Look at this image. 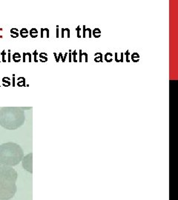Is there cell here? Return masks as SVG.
Returning <instances> with one entry per match:
<instances>
[{
	"mask_svg": "<svg viewBox=\"0 0 178 200\" xmlns=\"http://www.w3.org/2000/svg\"><path fill=\"white\" fill-rule=\"evenodd\" d=\"M18 173L12 167L0 166V200L12 199L17 191Z\"/></svg>",
	"mask_w": 178,
	"mask_h": 200,
	"instance_id": "cell-1",
	"label": "cell"
},
{
	"mask_svg": "<svg viewBox=\"0 0 178 200\" xmlns=\"http://www.w3.org/2000/svg\"><path fill=\"white\" fill-rule=\"evenodd\" d=\"M25 120V112L21 108L6 107L0 110V125L7 130L19 128Z\"/></svg>",
	"mask_w": 178,
	"mask_h": 200,
	"instance_id": "cell-2",
	"label": "cell"
},
{
	"mask_svg": "<svg viewBox=\"0 0 178 200\" xmlns=\"http://www.w3.org/2000/svg\"><path fill=\"white\" fill-rule=\"evenodd\" d=\"M24 157L22 148L14 142H7L0 145V162L3 165L16 166Z\"/></svg>",
	"mask_w": 178,
	"mask_h": 200,
	"instance_id": "cell-3",
	"label": "cell"
},
{
	"mask_svg": "<svg viewBox=\"0 0 178 200\" xmlns=\"http://www.w3.org/2000/svg\"><path fill=\"white\" fill-rule=\"evenodd\" d=\"M33 153H31L27 156H24L22 159V167L31 173H33L32 169V161H33Z\"/></svg>",
	"mask_w": 178,
	"mask_h": 200,
	"instance_id": "cell-4",
	"label": "cell"
},
{
	"mask_svg": "<svg viewBox=\"0 0 178 200\" xmlns=\"http://www.w3.org/2000/svg\"><path fill=\"white\" fill-rule=\"evenodd\" d=\"M131 59L133 62L136 63V62H138L140 59V56L139 55L138 53L137 52H134L131 55Z\"/></svg>",
	"mask_w": 178,
	"mask_h": 200,
	"instance_id": "cell-5",
	"label": "cell"
},
{
	"mask_svg": "<svg viewBox=\"0 0 178 200\" xmlns=\"http://www.w3.org/2000/svg\"><path fill=\"white\" fill-rule=\"evenodd\" d=\"M85 57V62H88V53L85 52H82V50H80V53H79V62H82V57Z\"/></svg>",
	"mask_w": 178,
	"mask_h": 200,
	"instance_id": "cell-6",
	"label": "cell"
},
{
	"mask_svg": "<svg viewBox=\"0 0 178 200\" xmlns=\"http://www.w3.org/2000/svg\"><path fill=\"white\" fill-rule=\"evenodd\" d=\"M94 62H103V56L100 52H97L94 54Z\"/></svg>",
	"mask_w": 178,
	"mask_h": 200,
	"instance_id": "cell-7",
	"label": "cell"
},
{
	"mask_svg": "<svg viewBox=\"0 0 178 200\" xmlns=\"http://www.w3.org/2000/svg\"><path fill=\"white\" fill-rule=\"evenodd\" d=\"M104 59L107 62H111L113 61V54L110 52H108L104 56Z\"/></svg>",
	"mask_w": 178,
	"mask_h": 200,
	"instance_id": "cell-8",
	"label": "cell"
},
{
	"mask_svg": "<svg viewBox=\"0 0 178 200\" xmlns=\"http://www.w3.org/2000/svg\"><path fill=\"white\" fill-rule=\"evenodd\" d=\"M91 35L95 38H99L101 36V31L99 28H94L91 32Z\"/></svg>",
	"mask_w": 178,
	"mask_h": 200,
	"instance_id": "cell-9",
	"label": "cell"
},
{
	"mask_svg": "<svg viewBox=\"0 0 178 200\" xmlns=\"http://www.w3.org/2000/svg\"><path fill=\"white\" fill-rule=\"evenodd\" d=\"M114 56H115V58H114V59H115V61H116V62H123L124 61V59H123L124 53H123V52L120 53V59L118 58V53H115Z\"/></svg>",
	"mask_w": 178,
	"mask_h": 200,
	"instance_id": "cell-10",
	"label": "cell"
},
{
	"mask_svg": "<svg viewBox=\"0 0 178 200\" xmlns=\"http://www.w3.org/2000/svg\"><path fill=\"white\" fill-rule=\"evenodd\" d=\"M19 35L22 37V38H27L29 35V32L26 28H22L20 31H19Z\"/></svg>",
	"mask_w": 178,
	"mask_h": 200,
	"instance_id": "cell-11",
	"label": "cell"
},
{
	"mask_svg": "<svg viewBox=\"0 0 178 200\" xmlns=\"http://www.w3.org/2000/svg\"><path fill=\"white\" fill-rule=\"evenodd\" d=\"M12 59L15 62H19L21 61V55L18 52H16L13 54Z\"/></svg>",
	"mask_w": 178,
	"mask_h": 200,
	"instance_id": "cell-12",
	"label": "cell"
},
{
	"mask_svg": "<svg viewBox=\"0 0 178 200\" xmlns=\"http://www.w3.org/2000/svg\"><path fill=\"white\" fill-rule=\"evenodd\" d=\"M39 58H40V61L42 62H47L48 61V54L46 53H41L39 54Z\"/></svg>",
	"mask_w": 178,
	"mask_h": 200,
	"instance_id": "cell-13",
	"label": "cell"
},
{
	"mask_svg": "<svg viewBox=\"0 0 178 200\" xmlns=\"http://www.w3.org/2000/svg\"><path fill=\"white\" fill-rule=\"evenodd\" d=\"M45 34L46 35V37L49 38V30L48 28H41V37H45Z\"/></svg>",
	"mask_w": 178,
	"mask_h": 200,
	"instance_id": "cell-14",
	"label": "cell"
},
{
	"mask_svg": "<svg viewBox=\"0 0 178 200\" xmlns=\"http://www.w3.org/2000/svg\"><path fill=\"white\" fill-rule=\"evenodd\" d=\"M26 58L28 59V62H31L32 59H31V54L30 53H23V62H25V59Z\"/></svg>",
	"mask_w": 178,
	"mask_h": 200,
	"instance_id": "cell-15",
	"label": "cell"
},
{
	"mask_svg": "<svg viewBox=\"0 0 178 200\" xmlns=\"http://www.w3.org/2000/svg\"><path fill=\"white\" fill-rule=\"evenodd\" d=\"M65 33H67V37L70 38L71 37V31L68 28H62V38H64L65 36Z\"/></svg>",
	"mask_w": 178,
	"mask_h": 200,
	"instance_id": "cell-16",
	"label": "cell"
},
{
	"mask_svg": "<svg viewBox=\"0 0 178 200\" xmlns=\"http://www.w3.org/2000/svg\"><path fill=\"white\" fill-rule=\"evenodd\" d=\"M38 31L36 28H31L30 30V36L32 38H36L38 36Z\"/></svg>",
	"mask_w": 178,
	"mask_h": 200,
	"instance_id": "cell-17",
	"label": "cell"
},
{
	"mask_svg": "<svg viewBox=\"0 0 178 200\" xmlns=\"http://www.w3.org/2000/svg\"><path fill=\"white\" fill-rule=\"evenodd\" d=\"M11 36H12L13 38H16V37L19 35V31H18V30H17L16 28H12V29L11 30Z\"/></svg>",
	"mask_w": 178,
	"mask_h": 200,
	"instance_id": "cell-18",
	"label": "cell"
},
{
	"mask_svg": "<svg viewBox=\"0 0 178 200\" xmlns=\"http://www.w3.org/2000/svg\"><path fill=\"white\" fill-rule=\"evenodd\" d=\"M72 56H73V62H77V50H74V52L72 53Z\"/></svg>",
	"mask_w": 178,
	"mask_h": 200,
	"instance_id": "cell-19",
	"label": "cell"
},
{
	"mask_svg": "<svg viewBox=\"0 0 178 200\" xmlns=\"http://www.w3.org/2000/svg\"><path fill=\"white\" fill-rule=\"evenodd\" d=\"M124 54H125V56H126V62H130V60L129 58V55L131 54V53H129V50H127L126 52H125V53H124Z\"/></svg>",
	"mask_w": 178,
	"mask_h": 200,
	"instance_id": "cell-20",
	"label": "cell"
},
{
	"mask_svg": "<svg viewBox=\"0 0 178 200\" xmlns=\"http://www.w3.org/2000/svg\"><path fill=\"white\" fill-rule=\"evenodd\" d=\"M76 31H77V37H78V38H81V36H80V25L76 28Z\"/></svg>",
	"mask_w": 178,
	"mask_h": 200,
	"instance_id": "cell-21",
	"label": "cell"
},
{
	"mask_svg": "<svg viewBox=\"0 0 178 200\" xmlns=\"http://www.w3.org/2000/svg\"><path fill=\"white\" fill-rule=\"evenodd\" d=\"M17 85L19 86V87H22V86H25V79L23 81H21V82H18Z\"/></svg>",
	"mask_w": 178,
	"mask_h": 200,
	"instance_id": "cell-22",
	"label": "cell"
},
{
	"mask_svg": "<svg viewBox=\"0 0 178 200\" xmlns=\"http://www.w3.org/2000/svg\"><path fill=\"white\" fill-rule=\"evenodd\" d=\"M36 54H37V52H36V50H35V51L33 52V55H34V62H38V60H37V59H36Z\"/></svg>",
	"mask_w": 178,
	"mask_h": 200,
	"instance_id": "cell-23",
	"label": "cell"
},
{
	"mask_svg": "<svg viewBox=\"0 0 178 200\" xmlns=\"http://www.w3.org/2000/svg\"><path fill=\"white\" fill-rule=\"evenodd\" d=\"M72 59H71V50H69V62H71Z\"/></svg>",
	"mask_w": 178,
	"mask_h": 200,
	"instance_id": "cell-24",
	"label": "cell"
},
{
	"mask_svg": "<svg viewBox=\"0 0 178 200\" xmlns=\"http://www.w3.org/2000/svg\"><path fill=\"white\" fill-rule=\"evenodd\" d=\"M1 165H2V163H1V162H0V166H1Z\"/></svg>",
	"mask_w": 178,
	"mask_h": 200,
	"instance_id": "cell-25",
	"label": "cell"
}]
</instances>
